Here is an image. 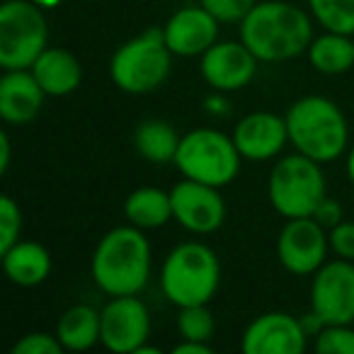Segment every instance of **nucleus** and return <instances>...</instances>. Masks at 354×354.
I'll use <instances>...</instances> for the list:
<instances>
[{"instance_id":"nucleus-31","label":"nucleus","mask_w":354,"mask_h":354,"mask_svg":"<svg viewBox=\"0 0 354 354\" xmlns=\"http://www.w3.org/2000/svg\"><path fill=\"white\" fill-rule=\"evenodd\" d=\"M313 218L325 228V231H330V228H335L339 221H344L342 204H339L337 199H333V197H325L323 202L318 204V209H315Z\"/></svg>"},{"instance_id":"nucleus-28","label":"nucleus","mask_w":354,"mask_h":354,"mask_svg":"<svg viewBox=\"0 0 354 354\" xmlns=\"http://www.w3.org/2000/svg\"><path fill=\"white\" fill-rule=\"evenodd\" d=\"M221 25H241V20L260 3V0H199Z\"/></svg>"},{"instance_id":"nucleus-27","label":"nucleus","mask_w":354,"mask_h":354,"mask_svg":"<svg viewBox=\"0 0 354 354\" xmlns=\"http://www.w3.org/2000/svg\"><path fill=\"white\" fill-rule=\"evenodd\" d=\"M22 233V209L12 197H0V252H6L20 241Z\"/></svg>"},{"instance_id":"nucleus-5","label":"nucleus","mask_w":354,"mask_h":354,"mask_svg":"<svg viewBox=\"0 0 354 354\" xmlns=\"http://www.w3.org/2000/svg\"><path fill=\"white\" fill-rule=\"evenodd\" d=\"M172 56L162 27H148L114 51L109 59V78L122 93L148 95L167 80Z\"/></svg>"},{"instance_id":"nucleus-9","label":"nucleus","mask_w":354,"mask_h":354,"mask_svg":"<svg viewBox=\"0 0 354 354\" xmlns=\"http://www.w3.org/2000/svg\"><path fill=\"white\" fill-rule=\"evenodd\" d=\"M310 313L323 325L354 323V262L330 260L313 274L310 281Z\"/></svg>"},{"instance_id":"nucleus-24","label":"nucleus","mask_w":354,"mask_h":354,"mask_svg":"<svg viewBox=\"0 0 354 354\" xmlns=\"http://www.w3.org/2000/svg\"><path fill=\"white\" fill-rule=\"evenodd\" d=\"M308 12L325 32L354 37V0H306Z\"/></svg>"},{"instance_id":"nucleus-19","label":"nucleus","mask_w":354,"mask_h":354,"mask_svg":"<svg viewBox=\"0 0 354 354\" xmlns=\"http://www.w3.org/2000/svg\"><path fill=\"white\" fill-rule=\"evenodd\" d=\"M3 255V272L17 286H39L51 274V255L41 243L37 241H17L12 248H8Z\"/></svg>"},{"instance_id":"nucleus-11","label":"nucleus","mask_w":354,"mask_h":354,"mask_svg":"<svg viewBox=\"0 0 354 354\" xmlns=\"http://www.w3.org/2000/svg\"><path fill=\"white\" fill-rule=\"evenodd\" d=\"M330 238L313 216L286 218L277 238V257L291 274L308 277L325 265Z\"/></svg>"},{"instance_id":"nucleus-18","label":"nucleus","mask_w":354,"mask_h":354,"mask_svg":"<svg viewBox=\"0 0 354 354\" xmlns=\"http://www.w3.org/2000/svg\"><path fill=\"white\" fill-rule=\"evenodd\" d=\"M30 71L49 97H66L75 93L83 80V66L78 56L61 46H46Z\"/></svg>"},{"instance_id":"nucleus-13","label":"nucleus","mask_w":354,"mask_h":354,"mask_svg":"<svg viewBox=\"0 0 354 354\" xmlns=\"http://www.w3.org/2000/svg\"><path fill=\"white\" fill-rule=\"evenodd\" d=\"M308 347V330L304 320L284 310L257 315L243 330L241 349L245 354H301Z\"/></svg>"},{"instance_id":"nucleus-14","label":"nucleus","mask_w":354,"mask_h":354,"mask_svg":"<svg viewBox=\"0 0 354 354\" xmlns=\"http://www.w3.org/2000/svg\"><path fill=\"white\" fill-rule=\"evenodd\" d=\"M257 59L241 39L238 41H216L212 49L202 54V71L204 83L216 93H236L252 83L257 73Z\"/></svg>"},{"instance_id":"nucleus-35","label":"nucleus","mask_w":354,"mask_h":354,"mask_svg":"<svg viewBox=\"0 0 354 354\" xmlns=\"http://www.w3.org/2000/svg\"><path fill=\"white\" fill-rule=\"evenodd\" d=\"M32 3H37V6L44 8V10H51V8H59L64 0H32Z\"/></svg>"},{"instance_id":"nucleus-10","label":"nucleus","mask_w":354,"mask_h":354,"mask_svg":"<svg viewBox=\"0 0 354 354\" xmlns=\"http://www.w3.org/2000/svg\"><path fill=\"white\" fill-rule=\"evenodd\" d=\"M151 337L148 306L131 296H112L100 310V344L114 354H133Z\"/></svg>"},{"instance_id":"nucleus-33","label":"nucleus","mask_w":354,"mask_h":354,"mask_svg":"<svg viewBox=\"0 0 354 354\" xmlns=\"http://www.w3.org/2000/svg\"><path fill=\"white\" fill-rule=\"evenodd\" d=\"M10 167V136L6 131L0 133V172L6 175Z\"/></svg>"},{"instance_id":"nucleus-2","label":"nucleus","mask_w":354,"mask_h":354,"mask_svg":"<svg viewBox=\"0 0 354 354\" xmlns=\"http://www.w3.org/2000/svg\"><path fill=\"white\" fill-rule=\"evenodd\" d=\"M90 274L107 296L141 294L151 277V243L141 228L117 226L95 245Z\"/></svg>"},{"instance_id":"nucleus-16","label":"nucleus","mask_w":354,"mask_h":354,"mask_svg":"<svg viewBox=\"0 0 354 354\" xmlns=\"http://www.w3.org/2000/svg\"><path fill=\"white\" fill-rule=\"evenodd\" d=\"M233 141L241 151L243 160L265 162L277 158L289 143L286 117L274 112H252L238 119L233 129Z\"/></svg>"},{"instance_id":"nucleus-32","label":"nucleus","mask_w":354,"mask_h":354,"mask_svg":"<svg viewBox=\"0 0 354 354\" xmlns=\"http://www.w3.org/2000/svg\"><path fill=\"white\" fill-rule=\"evenodd\" d=\"M212 344L207 342H192V339H183L180 344L172 347V354H209Z\"/></svg>"},{"instance_id":"nucleus-29","label":"nucleus","mask_w":354,"mask_h":354,"mask_svg":"<svg viewBox=\"0 0 354 354\" xmlns=\"http://www.w3.org/2000/svg\"><path fill=\"white\" fill-rule=\"evenodd\" d=\"M66 352L56 333H27L12 344V354H61Z\"/></svg>"},{"instance_id":"nucleus-6","label":"nucleus","mask_w":354,"mask_h":354,"mask_svg":"<svg viewBox=\"0 0 354 354\" xmlns=\"http://www.w3.org/2000/svg\"><path fill=\"white\" fill-rule=\"evenodd\" d=\"M320 165L323 162L299 151L274 162L267 183V197L279 216H313L318 204L328 197V185Z\"/></svg>"},{"instance_id":"nucleus-34","label":"nucleus","mask_w":354,"mask_h":354,"mask_svg":"<svg viewBox=\"0 0 354 354\" xmlns=\"http://www.w3.org/2000/svg\"><path fill=\"white\" fill-rule=\"evenodd\" d=\"M347 177H349V183L354 185V146L349 148V153H347Z\"/></svg>"},{"instance_id":"nucleus-15","label":"nucleus","mask_w":354,"mask_h":354,"mask_svg":"<svg viewBox=\"0 0 354 354\" xmlns=\"http://www.w3.org/2000/svg\"><path fill=\"white\" fill-rule=\"evenodd\" d=\"M218 25L221 22L199 3L175 10L167 17L162 35L175 56H202L218 41Z\"/></svg>"},{"instance_id":"nucleus-21","label":"nucleus","mask_w":354,"mask_h":354,"mask_svg":"<svg viewBox=\"0 0 354 354\" xmlns=\"http://www.w3.org/2000/svg\"><path fill=\"white\" fill-rule=\"evenodd\" d=\"M124 216L131 226L141 231L162 228L172 221V199L170 192L160 187H138L124 202Z\"/></svg>"},{"instance_id":"nucleus-1","label":"nucleus","mask_w":354,"mask_h":354,"mask_svg":"<svg viewBox=\"0 0 354 354\" xmlns=\"http://www.w3.org/2000/svg\"><path fill=\"white\" fill-rule=\"evenodd\" d=\"M241 41L260 64L296 59L313 41V15L286 0H262L241 20Z\"/></svg>"},{"instance_id":"nucleus-7","label":"nucleus","mask_w":354,"mask_h":354,"mask_svg":"<svg viewBox=\"0 0 354 354\" xmlns=\"http://www.w3.org/2000/svg\"><path fill=\"white\" fill-rule=\"evenodd\" d=\"M243 156L228 133L212 127L187 131L180 138L175 165L183 177L214 187H226L238 177Z\"/></svg>"},{"instance_id":"nucleus-20","label":"nucleus","mask_w":354,"mask_h":354,"mask_svg":"<svg viewBox=\"0 0 354 354\" xmlns=\"http://www.w3.org/2000/svg\"><path fill=\"white\" fill-rule=\"evenodd\" d=\"M56 337L66 352H88L100 342V310L90 304H75L56 323Z\"/></svg>"},{"instance_id":"nucleus-22","label":"nucleus","mask_w":354,"mask_h":354,"mask_svg":"<svg viewBox=\"0 0 354 354\" xmlns=\"http://www.w3.org/2000/svg\"><path fill=\"white\" fill-rule=\"evenodd\" d=\"M180 138L183 136L175 131L172 124L162 119H146L133 131V148L143 160L165 165V162H175Z\"/></svg>"},{"instance_id":"nucleus-25","label":"nucleus","mask_w":354,"mask_h":354,"mask_svg":"<svg viewBox=\"0 0 354 354\" xmlns=\"http://www.w3.org/2000/svg\"><path fill=\"white\" fill-rule=\"evenodd\" d=\"M177 333H180L183 339L212 344L214 333H216V320H214V313L209 310V304L185 306V308H180V315H177Z\"/></svg>"},{"instance_id":"nucleus-26","label":"nucleus","mask_w":354,"mask_h":354,"mask_svg":"<svg viewBox=\"0 0 354 354\" xmlns=\"http://www.w3.org/2000/svg\"><path fill=\"white\" fill-rule=\"evenodd\" d=\"M313 347L318 354H354V330L349 325H323Z\"/></svg>"},{"instance_id":"nucleus-12","label":"nucleus","mask_w":354,"mask_h":354,"mask_svg":"<svg viewBox=\"0 0 354 354\" xmlns=\"http://www.w3.org/2000/svg\"><path fill=\"white\" fill-rule=\"evenodd\" d=\"M170 199L172 218L194 236H209L226 221V202L221 197V187L185 177L183 183H177L170 189Z\"/></svg>"},{"instance_id":"nucleus-4","label":"nucleus","mask_w":354,"mask_h":354,"mask_svg":"<svg viewBox=\"0 0 354 354\" xmlns=\"http://www.w3.org/2000/svg\"><path fill=\"white\" fill-rule=\"evenodd\" d=\"M218 284H221V262L207 243H180L162 260L160 291L177 308L212 304Z\"/></svg>"},{"instance_id":"nucleus-8","label":"nucleus","mask_w":354,"mask_h":354,"mask_svg":"<svg viewBox=\"0 0 354 354\" xmlns=\"http://www.w3.org/2000/svg\"><path fill=\"white\" fill-rule=\"evenodd\" d=\"M49 41L44 8L32 0H6L0 6V68H32Z\"/></svg>"},{"instance_id":"nucleus-17","label":"nucleus","mask_w":354,"mask_h":354,"mask_svg":"<svg viewBox=\"0 0 354 354\" xmlns=\"http://www.w3.org/2000/svg\"><path fill=\"white\" fill-rule=\"evenodd\" d=\"M49 95L37 83L30 68L6 71L0 78V117L8 127H25L35 122Z\"/></svg>"},{"instance_id":"nucleus-30","label":"nucleus","mask_w":354,"mask_h":354,"mask_svg":"<svg viewBox=\"0 0 354 354\" xmlns=\"http://www.w3.org/2000/svg\"><path fill=\"white\" fill-rule=\"evenodd\" d=\"M330 250L342 260L354 262V221H339L335 228L328 231Z\"/></svg>"},{"instance_id":"nucleus-23","label":"nucleus","mask_w":354,"mask_h":354,"mask_svg":"<svg viewBox=\"0 0 354 354\" xmlns=\"http://www.w3.org/2000/svg\"><path fill=\"white\" fill-rule=\"evenodd\" d=\"M308 61L318 73L339 75L354 68V39L339 32H325L313 37L308 46Z\"/></svg>"},{"instance_id":"nucleus-3","label":"nucleus","mask_w":354,"mask_h":354,"mask_svg":"<svg viewBox=\"0 0 354 354\" xmlns=\"http://www.w3.org/2000/svg\"><path fill=\"white\" fill-rule=\"evenodd\" d=\"M289 143L318 162H333L347 151L349 124L344 112L325 95H306L289 107Z\"/></svg>"}]
</instances>
